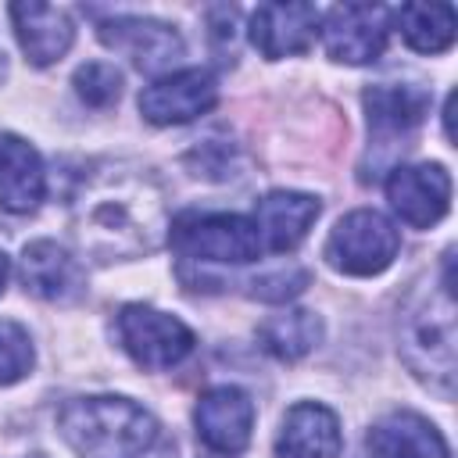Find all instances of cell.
<instances>
[{"mask_svg":"<svg viewBox=\"0 0 458 458\" xmlns=\"http://www.w3.org/2000/svg\"><path fill=\"white\" fill-rule=\"evenodd\" d=\"M165 229L161 190L143 172L100 168L97 175H82L72 193V233L89 254H147L161 243Z\"/></svg>","mask_w":458,"mask_h":458,"instance_id":"1","label":"cell"},{"mask_svg":"<svg viewBox=\"0 0 458 458\" xmlns=\"http://www.w3.org/2000/svg\"><path fill=\"white\" fill-rule=\"evenodd\" d=\"M57 429L79 458H143L157 440V419L129 397H72L57 411Z\"/></svg>","mask_w":458,"mask_h":458,"instance_id":"2","label":"cell"},{"mask_svg":"<svg viewBox=\"0 0 458 458\" xmlns=\"http://www.w3.org/2000/svg\"><path fill=\"white\" fill-rule=\"evenodd\" d=\"M168 243L193 261H218V265H247L261 254V236L254 218L247 215H179L168 225Z\"/></svg>","mask_w":458,"mask_h":458,"instance_id":"3","label":"cell"},{"mask_svg":"<svg viewBox=\"0 0 458 458\" xmlns=\"http://www.w3.org/2000/svg\"><path fill=\"white\" fill-rule=\"evenodd\" d=\"M397 250L401 233L394 229V222L372 208H358L333 225L322 254L344 276H379L383 268H390Z\"/></svg>","mask_w":458,"mask_h":458,"instance_id":"4","label":"cell"},{"mask_svg":"<svg viewBox=\"0 0 458 458\" xmlns=\"http://www.w3.org/2000/svg\"><path fill=\"white\" fill-rule=\"evenodd\" d=\"M118 340L129 358L150 372H165L193 351L190 326L150 304H125L118 311Z\"/></svg>","mask_w":458,"mask_h":458,"instance_id":"5","label":"cell"},{"mask_svg":"<svg viewBox=\"0 0 458 458\" xmlns=\"http://www.w3.org/2000/svg\"><path fill=\"white\" fill-rule=\"evenodd\" d=\"M326 54L344 64H369L386 50L390 11L379 4H336L318 21Z\"/></svg>","mask_w":458,"mask_h":458,"instance_id":"6","label":"cell"},{"mask_svg":"<svg viewBox=\"0 0 458 458\" xmlns=\"http://www.w3.org/2000/svg\"><path fill=\"white\" fill-rule=\"evenodd\" d=\"M386 200L411 229L437 225L451 208V175L437 161L397 165L386 175Z\"/></svg>","mask_w":458,"mask_h":458,"instance_id":"7","label":"cell"},{"mask_svg":"<svg viewBox=\"0 0 458 458\" xmlns=\"http://www.w3.org/2000/svg\"><path fill=\"white\" fill-rule=\"evenodd\" d=\"M218 100V82L208 68H179L154 79L140 93V111L154 125H182L208 114Z\"/></svg>","mask_w":458,"mask_h":458,"instance_id":"8","label":"cell"},{"mask_svg":"<svg viewBox=\"0 0 458 458\" xmlns=\"http://www.w3.org/2000/svg\"><path fill=\"white\" fill-rule=\"evenodd\" d=\"M193 422H197V437L204 440L208 451H215L222 458H236L250 444L254 401L240 386H229V383L211 386V390L200 394Z\"/></svg>","mask_w":458,"mask_h":458,"instance_id":"9","label":"cell"},{"mask_svg":"<svg viewBox=\"0 0 458 458\" xmlns=\"http://www.w3.org/2000/svg\"><path fill=\"white\" fill-rule=\"evenodd\" d=\"M100 43L111 47V50H122L132 57V64L147 75H168L172 64L182 57V36L165 25V21H154V18H132V14H122V18H111V21H100Z\"/></svg>","mask_w":458,"mask_h":458,"instance_id":"10","label":"cell"},{"mask_svg":"<svg viewBox=\"0 0 458 458\" xmlns=\"http://www.w3.org/2000/svg\"><path fill=\"white\" fill-rule=\"evenodd\" d=\"M318 21L322 14L311 4H261L250 14V43L268 61L293 57L315 43Z\"/></svg>","mask_w":458,"mask_h":458,"instance_id":"11","label":"cell"},{"mask_svg":"<svg viewBox=\"0 0 458 458\" xmlns=\"http://www.w3.org/2000/svg\"><path fill=\"white\" fill-rule=\"evenodd\" d=\"M340 419L326 404L301 401L283 415V426L276 433V458H340Z\"/></svg>","mask_w":458,"mask_h":458,"instance_id":"12","label":"cell"},{"mask_svg":"<svg viewBox=\"0 0 458 458\" xmlns=\"http://www.w3.org/2000/svg\"><path fill=\"white\" fill-rule=\"evenodd\" d=\"M21 283L39 301H75L86 286V272L72 250L54 240H32L21 250Z\"/></svg>","mask_w":458,"mask_h":458,"instance_id":"13","label":"cell"},{"mask_svg":"<svg viewBox=\"0 0 458 458\" xmlns=\"http://www.w3.org/2000/svg\"><path fill=\"white\" fill-rule=\"evenodd\" d=\"M318 211H322V204L311 193H301V190H272V193H265L254 204V225H258L261 247H268L276 254L293 250L308 236V229L318 218Z\"/></svg>","mask_w":458,"mask_h":458,"instance_id":"14","label":"cell"},{"mask_svg":"<svg viewBox=\"0 0 458 458\" xmlns=\"http://www.w3.org/2000/svg\"><path fill=\"white\" fill-rule=\"evenodd\" d=\"M11 21H14V36H18L25 57L36 68L61 61L75 39V25H72L68 11L54 7V4H39V0L11 4Z\"/></svg>","mask_w":458,"mask_h":458,"instance_id":"15","label":"cell"},{"mask_svg":"<svg viewBox=\"0 0 458 458\" xmlns=\"http://www.w3.org/2000/svg\"><path fill=\"white\" fill-rule=\"evenodd\" d=\"M47 193V172L39 150L14 136L0 132V208L11 215H29Z\"/></svg>","mask_w":458,"mask_h":458,"instance_id":"16","label":"cell"},{"mask_svg":"<svg viewBox=\"0 0 458 458\" xmlns=\"http://www.w3.org/2000/svg\"><path fill=\"white\" fill-rule=\"evenodd\" d=\"M369 458H447L444 433L415 415V411H390L365 433Z\"/></svg>","mask_w":458,"mask_h":458,"instance_id":"17","label":"cell"},{"mask_svg":"<svg viewBox=\"0 0 458 458\" xmlns=\"http://www.w3.org/2000/svg\"><path fill=\"white\" fill-rule=\"evenodd\" d=\"M429 107L426 89L404 86V82H376L365 89V111H369V129L379 136H408Z\"/></svg>","mask_w":458,"mask_h":458,"instance_id":"18","label":"cell"},{"mask_svg":"<svg viewBox=\"0 0 458 458\" xmlns=\"http://www.w3.org/2000/svg\"><path fill=\"white\" fill-rule=\"evenodd\" d=\"M261 347L279 361H297L322 340V318L304 308H283L258 326Z\"/></svg>","mask_w":458,"mask_h":458,"instance_id":"19","label":"cell"},{"mask_svg":"<svg viewBox=\"0 0 458 458\" xmlns=\"http://www.w3.org/2000/svg\"><path fill=\"white\" fill-rule=\"evenodd\" d=\"M404 43L419 54H444L454 43V7L451 4H404L394 11Z\"/></svg>","mask_w":458,"mask_h":458,"instance_id":"20","label":"cell"},{"mask_svg":"<svg viewBox=\"0 0 458 458\" xmlns=\"http://www.w3.org/2000/svg\"><path fill=\"white\" fill-rule=\"evenodd\" d=\"M32 361H36V351H32L29 329L11 318H0V386L25 379Z\"/></svg>","mask_w":458,"mask_h":458,"instance_id":"21","label":"cell"},{"mask_svg":"<svg viewBox=\"0 0 458 458\" xmlns=\"http://www.w3.org/2000/svg\"><path fill=\"white\" fill-rule=\"evenodd\" d=\"M75 93L89 104V107H107L122 97V72L107 61H86L75 72Z\"/></svg>","mask_w":458,"mask_h":458,"instance_id":"22","label":"cell"},{"mask_svg":"<svg viewBox=\"0 0 458 458\" xmlns=\"http://www.w3.org/2000/svg\"><path fill=\"white\" fill-rule=\"evenodd\" d=\"M308 286V272L304 268H279V272H265L258 279H250V297H261V301H290L293 293H301Z\"/></svg>","mask_w":458,"mask_h":458,"instance_id":"23","label":"cell"},{"mask_svg":"<svg viewBox=\"0 0 458 458\" xmlns=\"http://www.w3.org/2000/svg\"><path fill=\"white\" fill-rule=\"evenodd\" d=\"M7 276H11V258L0 250V293H4V286H7Z\"/></svg>","mask_w":458,"mask_h":458,"instance_id":"24","label":"cell"},{"mask_svg":"<svg viewBox=\"0 0 458 458\" xmlns=\"http://www.w3.org/2000/svg\"><path fill=\"white\" fill-rule=\"evenodd\" d=\"M4 72H7V50H4V43H0V79H4Z\"/></svg>","mask_w":458,"mask_h":458,"instance_id":"25","label":"cell"}]
</instances>
